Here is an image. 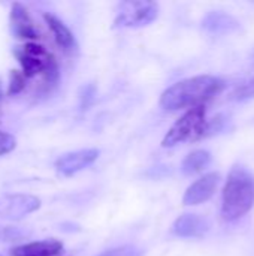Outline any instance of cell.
<instances>
[{"mask_svg":"<svg viewBox=\"0 0 254 256\" xmlns=\"http://www.w3.org/2000/svg\"><path fill=\"white\" fill-rule=\"evenodd\" d=\"M225 88V81L213 75L192 76L175 82L166 88L160 98L162 108L177 111L183 108H195L205 105Z\"/></svg>","mask_w":254,"mask_h":256,"instance_id":"1","label":"cell"},{"mask_svg":"<svg viewBox=\"0 0 254 256\" xmlns=\"http://www.w3.org/2000/svg\"><path fill=\"white\" fill-rule=\"evenodd\" d=\"M254 204V176L243 166H234L226 178L222 196V218L235 222L246 216Z\"/></svg>","mask_w":254,"mask_h":256,"instance_id":"2","label":"cell"},{"mask_svg":"<svg viewBox=\"0 0 254 256\" xmlns=\"http://www.w3.org/2000/svg\"><path fill=\"white\" fill-rule=\"evenodd\" d=\"M13 56L22 68V75L28 80L40 74L43 76V82L49 86H55L58 81V64L54 56L46 51L42 45L34 42H27L13 50Z\"/></svg>","mask_w":254,"mask_h":256,"instance_id":"3","label":"cell"},{"mask_svg":"<svg viewBox=\"0 0 254 256\" xmlns=\"http://www.w3.org/2000/svg\"><path fill=\"white\" fill-rule=\"evenodd\" d=\"M208 120L205 105L187 110L169 129L162 141V147H175L186 141H198L207 136Z\"/></svg>","mask_w":254,"mask_h":256,"instance_id":"4","label":"cell"},{"mask_svg":"<svg viewBox=\"0 0 254 256\" xmlns=\"http://www.w3.org/2000/svg\"><path fill=\"white\" fill-rule=\"evenodd\" d=\"M159 15L154 2H124L114 20V27H142L153 22Z\"/></svg>","mask_w":254,"mask_h":256,"instance_id":"5","label":"cell"},{"mask_svg":"<svg viewBox=\"0 0 254 256\" xmlns=\"http://www.w3.org/2000/svg\"><path fill=\"white\" fill-rule=\"evenodd\" d=\"M40 200L25 194H9L0 196V216L10 220H19L39 210Z\"/></svg>","mask_w":254,"mask_h":256,"instance_id":"6","label":"cell"},{"mask_svg":"<svg viewBox=\"0 0 254 256\" xmlns=\"http://www.w3.org/2000/svg\"><path fill=\"white\" fill-rule=\"evenodd\" d=\"M97 158H99V150H96V148L76 150V152H70V153L63 154L61 158H58L55 162V168H57L58 174H61L64 177H70V176L85 170L91 164H94L97 160Z\"/></svg>","mask_w":254,"mask_h":256,"instance_id":"7","label":"cell"},{"mask_svg":"<svg viewBox=\"0 0 254 256\" xmlns=\"http://www.w3.org/2000/svg\"><path fill=\"white\" fill-rule=\"evenodd\" d=\"M220 184V174L219 172H208L196 180L190 188L186 190L183 202L186 206H198L208 201Z\"/></svg>","mask_w":254,"mask_h":256,"instance_id":"8","label":"cell"},{"mask_svg":"<svg viewBox=\"0 0 254 256\" xmlns=\"http://www.w3.org/2000/svg\"><path fill=\"white\" fill-rule=\"evenodd\" d=\"M10 27L18 39L34 40L39 39V30L36 28L28 10L21 3H13L10 9Z\"/></svg>","mask_w":254,"mask_h":256,"instance_id":"9","label":"cell"},{"mask_svg":"<svg viewBox=\"0 0 254 256\" xmlns=\"http://www.w3.org/2000/svg\"><path fill=\"white\" fill-rule=\"evenodd\" d=\"M210 222L199 214H183L180 216L172 226V232L177 237L183 238H202L210 231Z\"/></svg>","mask_w":254,"mask_h":256,"instance_id":"10","label":"cell"},{"mask_svg":"<svg viewBox=\"0 0 254 256\" xmlns=\"http://www.w3.org/2000/svg\"><path fill=\"white\" fill-rule=\"evenodd\" d=\"M45 22L48 24V27L51 28L55 42L58 44V46L66 51V52H73L78 50V42L75 39V34L70 32V28L61 21L58 20L55 15L52 14H45L43 15Z\"/></svg>","mask_w":254,"mask_h":256,"instance_id":"11","label":"cell"},{"mask_svg":"<svg viewBox=\"0 0 254 256\" xmlns=\"http://www.w3.org/2000/svg\"><path fill=\"white\" fill-rule=\"evenodd\" d=\"M61 250L63 244L55 238H49L16 246L10 249V256H57L61 254Z\"/></svg>","mask_w":254,"mask_h":256,"instance_id":"12","label":"cell"},{"mask_svg":"<svg viewBox=\"0 0 254 256\" xmlns=\"http://www.w3.org/2000/svg\"><path fill=\"white\" fill-rule=\"evenodd\" d=\"M202 27L208 32V33H214V34H225V33H231L240 28V22L237 18H234L232 15L226 14V12H220V10H214L205 15V18L202 20Z\"/></svg>","mask_w":254,"mask_h":256,"instance_id":"13","label":"cell"},{"mask_svg":"<svg viewBox=\"0 0 254 256\" xmlns=\"http://www.w3.org/2000/svg\"><path fill=\"white\" fill-rule=\"evenodd\" d=\"M211 162V154L207 150H195L190 154L186 156V159L181 164V171L187 176L198 174L204 171Z\"/></svg>","mask_w":254,"mask_h":256,"instance_id":"14","label":"cell"},{"mask_svg":"<svg viewBox=\"0 0 254 256\" xmlns=\"http://www.w3.org/2000/svg\"><path fill=\"white\" fill-rule=\"evenodd\" d=\"M27 84V78L22 75L21 70H10V81H9V88H7V94L13 96L18 94L24 90Z\"/></svg>","mask_w":254,"mask_h":256,"instance_id":"15","label":"cell"},{"mask_svg":"<svg viewBox=\"0 0 254 256\" xmlns=\"http://www.w3.org/2000/svg\"><path fill=\"white\" fill-rule=\"evenodd\" d=\"M79 99H81V110L82 111L88 110L96 100V87L93 84H88V86L82 87Z\"/></svg>","mask_w":254,"mask_h":256,"instance_id":"16","label":"cell"},{"mask_svg":"<svg viewBox=\"0 0 254 256\" xmlns=\"http://www.w3.org/2000/svg\"><path fill=\"white\" fill-rule=\"evenodd\" d=\"M232 98H234L235 100H246V99H252V98H254V78H252L249 82L240 86V87L234 92Z\"/></svg>","mask_w":254,"mask_h":256,"instance_id":"17","label":"cell"},{"mask_svg":"<svg viewBox=\"0 0 254 256\" xmlns=\"http://www.w3.org/2000/svg\"><path fill=\"white\" fill-rule=\"evenodd\" d=\"M16 147V140L10 134L0 132V156L10 153Z\"/></svg>","mask_w":254,"mask_h":256,"instance_id":"18","label":"cell"},{"mask_svg":"<svg viewBox=\"0 0 254 256\" xmlns=\"http://www.w3.org/2000/svg\"><path fill=\"white\" fill-rule=\"evenodd\" d=\"M97 256H141V252L133 246H121V248L109 249Z\"/></svg>","mask_w":254,"mask_h":256,"instance_id":"19","label":"cell"},{"mask_svg":"<svg viewBox=\"0 0 254 256\" xmlns=\"http://www.w3.org/2000/svg\"><path fill=\"white\" fill-rule=\"evenodd\" d=\"M3 99V90H1V81H0V102Z\"/></svg>","mask_w":254,"mask_h":256,"instance_id":"20","label":"cell"}]
</instances>
